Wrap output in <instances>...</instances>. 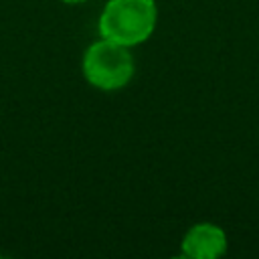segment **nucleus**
I'll list each match as a JSON object with an SVG mask.
<instances>
[{
	"mask_svg": "<svg viewBox=\"0 0 259 259\" xmlns=\"http://www.w3.org/2000/svg\"><path fill=\"white\" fill-rule=\"evenodd\" d=\"M156 20L154 0H109L99 16V32L103 38L134 47L152 36Z\"/></svg>",
	"mask_w": 259,
	"mask_h": 259,
	"instance_id": "f257e3e1",
	"label": "nucleus"
},
{
	"mask_svg": "<svg viewBox=\"0 0 259 259\" xmlns=\"http://www.w3.org/2000/svg\"><path fill=\"white\" fill-rule=\"evenodd\" d=\"M83 75L93 87L103 91L125 87L134 77V57L130 47L101 36L85 51Z\"/></svg>",
	"mask_w": 259,
	"mask_h": 259,
	"instance_id": "f03ea898",
	"label": "nucleus"
},
{
	"mask_svg": "<svg viewBox=\"0 0 259 259\" xmlns=\"http://www.w3.org/2000/svg\"><path fill=\"white\" fill-rule=\"evenodd\" d=\"M227 251V235L212 223H198L182 239V255L190 259H217Z\"/></svg>",
	"mask_w": 259,
	"mask_h": 259,
	"instance_id": "7ed1b4c3",
	"label": "nucleus"
},
{
	"mask_svg": "<svg viewBox=\"0 0 259 259\" xmlns=\"http://www.w3.org/2000/svg\"><path fill=\"white\" fill-rule=\"evenodd\" d=\"M63 2H67V4H81V2H87V0H63Z\"/></svg>",
	"mask_w": 259,
	"mask_h": 259,
	"instance_id": "20e7f679",
	"label": "nucleus"
}]
</instances>
